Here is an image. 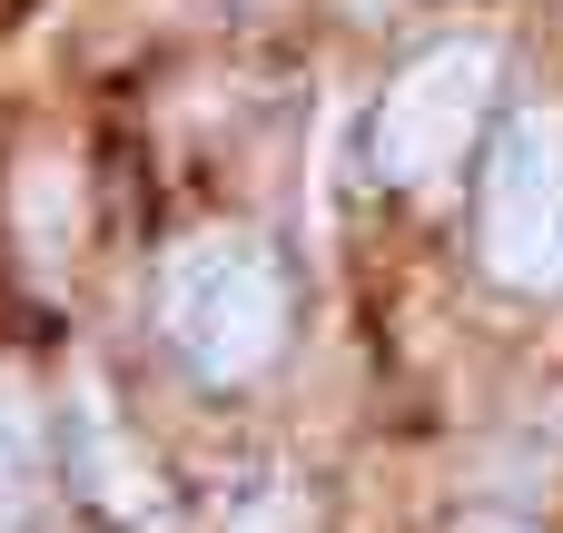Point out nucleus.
I'll return each instance as SVG.
<instances>
[{
	"instance_id": "nucleus-1",
	"label": "nucleus",
	"mask_w": 563,
	"mask_h": 533,
	"mask_svg": "<svg viewBox=\"0 0 563 533\" xmlns=\"http://www.w3.org/2000/svg\"><path fill=\"white\" fill-rule=\"evenodd\" d=\"M158 326L208 386H247L287 346V267L247 227H198L158 267Z\"/></svg>"
},
{
	"instance_id": "nucleus-2",
	"label": "nucleus",
	"mask_w": 563,
	"mask_h": 533,
	"mask_svg": "<svg viewBox=\"0 0 563 533\" xmlns=\"http://www.w3.org/2000/svg\"><path fill=\"white\" fill-rule=\"evenodd\" d=\"M495 69H505L495 40H435V49H416V59L386 79L376 119H366L376 178H386V188H445V178L465 168L485 109H495Z\"/></svg>"
},
{
	"instance_id": "nucleus-3",
	"label": "nucleus",
	"mask_w": 563,
	"mask_h": 533,
	"mask_svg": "<svg viewBox=\"0 0 563 533\" xmlns=\"http://www.w3.org/2000/svg\"><path fill=\"white\" fill-rule=\"evenodd\" d=\"M475 257L515 297H554L563 287V119L554 109H525L495 138L485 198H475Z\"/></svg>"
},
{
	"instance_id": "nucleus-4",
	"label": "nucleus",
	"mask_w": 563,
	"mask_h": 533,
	"mask_svg": "<svg viewBox=\"0 0 563 533\" xmlns=\"http://www.w3.org/2000/svg\"><path fill=\"white\" fill-rule=\"evenodd\" d=\"M69 475H79V495H89L109 524H129V533L168 524V485H158V465L119 435V406L99 396V376L69 386Z\"/></svg>"
},
{
	"instance_id": "nucleus-5",
	"label": "nucleus",
	"mask_w": 563,
	"mask_h": 533,
	"mask_svg": "<svg viewBox=\"0 0 563 533\" xmlns=\"http://www.w3.org/2000/svg\"><path fill=\"white\" fill-rule=\"evenodd\" d=\"M49 504V445H40V406L30 386L0 366V533H30Z\"/></svg>"
},
{
	"instance_id": "nucleus-6",
	"label": "nucleus",
	"mask_w": 563,
	"mask_h": 533,
	"mask_svg": "<svg viewBox=\"0 0 563 533\" xmlns=\"http://www.w3.org/2000/svg\"><path fill=\"white\" fill-rule=\"evenodd\" d=\"M69 227H79V188H69V168H59V158H30V168H20V237H30V267H40V277L59 267Z\"/></svg>"
},
{
	"instance_id": "nucleus-7",
	"label": "nucleus",
	"mask_w": 563,
	"mask_h": 533,
	"mask_svg": "<svg viewBox=\"0 0 563 533\" xmlns=\"http://www.w3.org/2000/svg\"><path fill=\"white\" fill-rule=\"evenodd\" d=\"M228 533H317V504H307L297 485H267V495H247V504L228 514Z\"/></svg>"
},
{
	"instance_id": "nucleus-8",
	"label": "nucleus",
	"mask_w": 563,
	"mask_h": 533,
	"mask_svg": "<svg viewBox=\"0 0 563 533\" xmlns=\"http://www.w3.org/2000/svg\"><path fill=\"white\" fill-rule=\"evenodd\" d=\"M455 533H534V524H505V514H475V524H455Z\"/></svg>"
}]
</instances>
